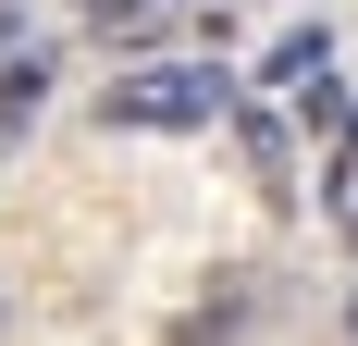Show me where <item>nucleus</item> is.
<instances>
[{"instance_id":"nucleus-1","label":"nucleus","mask_w":358,"mask_h":346,"mask_svg":"<svg viewBox=\"0 0 358 346\" xmlns=\"http://www.w3.org/2000/svg\"><path fill=\"white\" fill-rule=\"evenodd\" d=\"M235 111V87H222L210 62H185V74H124L99 99V124H124V137H198V124H222Z\"/></svg>"},{"instance_id":"nucleus-2","label":"nucleus","mask_w":358,"mask_h":346,"mask_svg":"<svg viewBox=\"0 0 358 346\" xmlns=\"http://www.w3.org/2000/svg\"><path fill=\"white\" fill-rule=\"evenodd\" d=\"M37 111H50V50H13L0 62V148H25Z\"/></svg>"},{"instance_id":"nucleus-3","label":"nucleus","mask_w":358,"mask_h":346,"mask_svg":"<svg viewBox=\"0 0 358 346\" xmlns=\"http://www.w3.org/2000/svg\"><path fill=\"white\" fill-rule=\"evenodd\" d=\"M74 13H87L99 50H148V37H161V0H74Z\"/></svg>"},{"instance_id":"nucleus-4","label":"nucleus","mask_w":358,"mask_h":346,"mask_svg":"<svg viewBox=\"0 0 358 346\" xmlns=\"http://www.w3.org/2000/svg\"><path fill=\"white\" fill-rule=\"evenodd\" d=\"M334 62V37L309 25V37H272V62H259V87H309V74Z\"/></svg>"},{"instance_id":"nucleus-5","label":"nucleus","mask_w":358,"mask_h":346,"mask_svg":"<svg viewBox=\"0 0 358 346\" xmlns=\"http://www.w3.org/2000/svg\"><path fill=\"white\" fill-rule=\"evenodd\" d=\"M13 50H37V0H0V62Z\"/></svg>"},{"instance_id":"nucleus-6","label":"nucleus","mask_w":358,"mask_h":346,"mask_svg":"<svg viewBox=\"0 0 358 346\" xmlns=\"http://www.w3.org/2000/svg\"><path fill=\"white\" fill-rule=\"evenodd\" d=\"M0 334H13V284H0Z\"/></svg>"},{"instance_id":"nucleus-7","label":"nucleus","mask_w":358,"mask_h":346,"mask_svg":"<svg viewBox=\"0 0 358 346\" xmlns=\"http://www.w3.org/2000/svg\"><path fill=\"white\" fill-rule=\"evenodd\" d=\"M346 346H358V297H346Z\"/></svg>"}]
</instances>
